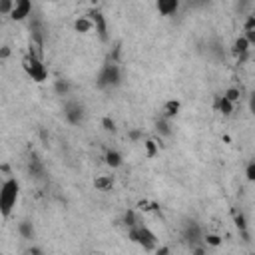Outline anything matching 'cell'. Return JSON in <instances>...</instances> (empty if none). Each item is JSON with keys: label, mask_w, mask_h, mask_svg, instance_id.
<instances>
[{"label": "cell", "mask_w": 255, "mask_h": 255, "mask_svg": "<svg viewBox=\"0 0 255 255\" xmlns=\"http://www.w3.org/2000/svg\"><path fill=\"white\" fill-rule=\"evenodd\" d=\"M94 187H96L98 191H108V189L114 187V177H112V175H98V177L94 179Z\"/></svg>", "instance_id": "4fadbf2b"}, {"label": "cell", "mask_w": 255, "mask_h": 255, "mask_svg": "<svg viewBox=\"0 0 255 255\" xmlns=\"http://www.w3.org/2000/svg\"><path fill=\"white\" fill-rule=\"evenodd\" d=\"M28 16H32V2H30V0H16V2H14V8H12V12H10V20L22 22V20H26Z\"/></svg>", "instance_id": "5b68a950"}, {"label": "cell", "mask_w": 255, "mask_h": 255, "mask_svg": "<svg viewBox=\"0 0 255 255\" xmlns=\"http://www.w3.org/2000/svg\"><path fill=\"white\" fill-rule=\"evenodd\" d=\"M22 68H24L26 76L30 80H34L36 84H42L48 80V68L44 66V60H38V58H32L26 54L22 58Z\"/></svg>", "instance_id": "3957f363"}, {"label": "cell", "mask_w": 255, "mask_h": 255, "mask_svg": "<svg viewBox=\"0 0 255 255\" xmlns=\"http://www.w3.org/2000/svg\"><path fill=\"white\" fill-rule=\"evenodd\" d=\"M96 255H102V253H96Z\"/></svg>", "instance_id": "cb8c5ba5"}, {"label": "cell", "mask_w": 255, "mask_h": 255, "mask_svg": "<svg viewBox=\"0 0 255 255\" xmlns=\"http://www.w3.org/2000/svg\"><path fill=\"white\" fill-rule=\"evenodd\" d=\"M245 177H247L249 181H253V179H255V161H249V163H247V169H245Z\"/></svg>", "instance_id": "44dd1931"}, {"label": "cell", "mask_w": 255, "mask_h": 255, "mask_svg": "<svg viewBox=\"0 0 255 255\" xmlns=\"http://www.w3.org/2000/svg\"><path fill=\"white\" fill-rule=\"evenodd\" d=\"M231 52H233V56H235L239 62H243V60L249 56V52H251V44H249V40H247V38L241 34L239 38H235Z\"/></svg>", "instance_id": "52a82bcc"}, {"label": "cell", "mask_w": 255, "mask_h": 255, "mask_svg": "<svg viewBox=\"0 0 255 255\" xmlns=\"http://www.w3.org/2000/svg\"><path fill=\"white\" fill-rule=\"evenodd\" d=\"M155 8H157L159 14H163V16H171V14L177 12L179 2H177V0H159V2L155 4Z\"/></svg>", "instance_id": "30bf717a"}, {"label": "cell", "mask_w": 255, "mask_h": 255, "mask_svg": "<svg viewBox=\"0 0 255 255\" xmlns=\"http://www.w3.org/2000/svg\"><path fill=\"white\" fill-rule=\"evenodd\" d=\"M223 98L235 106V104L241 100V90H239V88H227V90L223 92Z\"/></svg>", "instance_id": "e0dca14e"}, {"label": "cell", "mask_w": 255, "mask_h": 255, "mask_svg": "<svg viewBox=\"0 0 255 255\" xmlns=\"http://www.w3.org/2000/svg\"><path fill=\"white\" fill-rule=\"evenodd\" d=\"M56 90H58V92H60V94H62V92H64V94H66V92H68V84H66V82H62V80H60V82H58V84H56Z\"/></svg>", "instance_id": "7402d4cb"}, {"label": "cell", "mask_w": 255, "mask_h": 255, "mask_svg": "<svg viewBox=\"0 0 255 255\" xmlns=\"http://www.w3.org/2000/svg\"><path fill=\"white\" fill-rule=\"evenodd\" d=\"M179 108H181V104H179L177 100H167V102L163 104V108H161V116H163V120H171V118H175V116L179 114Z\"/></svg>", "instance_id": "8fae6325"}, {"label": "cell", "mask_w": 255, "mask_h": 255, "mask_svg": "<svg viewBox=\"0 0 255 255\" xmlns=\"http://www.w3.org/2000/svg\"><path fill=\"white\" fill-rule=\"evenodd\" d=\"M20 233H22L26 239H32V235H34L32 223H30V221H22V223H20Z\"/></svg>", "instance_id": "d6986e66"}, {"label": "cell", "mask_w": 255, "mask_h": 255, "mask_svg": "<svg viewBox=\"0 0 255 255\" xmlns=\"http://www.w3.org/2000/svg\"><path fill=\"white\" fill-rule=\"evenodd\" d=\"M183 239L189 243V247H195V245H201V231H199V225L197 223H187L185 231H183Z\"/></svg>", "instance_id": "ba28073f"}, {"label": "cell", "mask_w": 255, "mask_h": 255, "mask_svg": "<svg viewBox=\"0 0 255 255\" xmlns=\"http://www.w3.org/2000/svg\"><path fill=\"white\" fill-rule=\"evenodd\" d=\"M20 197V181L16 177H8L0 183V215L8 219Z\"/></svg>", "instance_id": "6da1fadb"}, {"label": "cell", "mask_w": 255, "mask_h": 255, "mask_svg": "<svg viewBox=\"0 0 255 255\" xmlns=\"http://www.w3.org/2000/svg\"><path fill=\"white\" fill-rule=\"evenodd\" d=\"M106 163H108L112 169L120 167V165H122V153H120V151H116V149L106 151Z\"/></svg>", "instance_id": "9a60e30c"}, {"label": "cell", "mask_w": 255, "mask_h": 255, "mask_svg": "<svg viewBox=\"0 0 255 255\" xmlns=\"http://www.w3.org/2000/svg\"><path fill=\"white\" fill-rule=\"evenodd\" d=\"M86 16L92 20V24H94V30L100 34V38H102V40H106V38H108V34H106V32H108V26H106V18H104L100 12H96V10L88 12Z\"/></svg>", "instance_id": "9c48e42d"}, {"label": "cell", "mask_w": 255, "mask_h": 255, "mask_svg": "<svg viewBox=\"0 0 255 255\" xmlns=\"http://www.w3.org/2000/svg\"><path fill=\"white\" fill-rule=\"evenodd\" d=\"M12 8H14L12 0H0V16H10Z\"/></svg>", "instance_id": "ffe728a7"}, {"label": "cell", "mask_w": 255, "mask_h": 255, "mask_svg": "<svg viewBox=\"0 0 255 255\" xmlns=\"http://www.w3.org/2000/svg\"><path fill=\"white\" fill-rule=\"evenodd\" d=\"M128 235H129V239H131L133 243H137V245L143 247L145 251H155V249L159 247L157 235H155L147 225H143V223H139V221H137L133 227L128 229Z\"/></svg>", "instance_id": "7a4b0ae2"}, {"label": "cell", "mask_w": 255, "mask_h": 255, "mask_svg": "<svg viewBox=\"0 0 255 255\" xmlns=\"http://www.w3.org/2000/svg\"><path fill=\"white\" fill-rule=\"evenodd\" d=\"M74 30L80 34H90V32H94V24L88 16H80L74 20Z\"/></svg>", "instance_id": "7c38bea8"}, {"label": "cell", "mask_w": 255, "mask_h": 255, "mask_svg": "<svg viewBox=\"0 0 255 255\" xmlns=\"http://www.w3.org/2000/svg\"><path fill=\"white\" fill-rule=\"evenodd\" d=\"M64 118L70 124H74V126L82 124V120H84V106L78 104V102H68L64 106Z\"/></svg>", "instance_id": "8992f818"}, {"label": "cell", "mask_w": 255, "mask_h": 255, "mask_svg": "<svg viewBox=\"0 0 255 255\" xmlns=\"http://www.w3.org/2000/svg\"><path fill=\"white\" fill-rule=\"evenodd\" d=\"M143 149H145V157H155L157 155V151H159V145L153 141V139H145L143 141Z\"/></svg>", "instance_id": "ac0fdd59"}, {"label": "cell", "mask_w": 255, "mask_h": 255, "mask_svg": "<svg viewBox=\"0 0 255 255\" xmlns=\"http://www.w3.org/2000/svg\"><path fill=\"white\" fill-rule=\"evenodd\" d=\"M104 126H106V129H108V131H114V129H116V124H114L110 118H106V120H104Z\"/></svg>", "instance_id": "603a6c76"}, {"label": "cell", "mask_w": 255, "mask_h": 255, "mask_svg": "<svg viewBox=\"0 0 255 255\" xmlns=\"http://www.w3.org/2000/svg\"><path fill=\"white\" fill-rule=\"evenodd\" d=\"M201 243L207 245V247H219V245L223 243V239H221L217 233H205L203 239H201Z\"/></svg>", "instance_id": "2e32d148"}, {"label": "cell", "mask_w": 255, "mask_h": 255, "mask_svg": "<svg viewBox=\"0 0 255 255\" xmlns=\"http://www.w3.org/2000/svg\"><path fill=\"white\" fill-rule=\"evenodd\" d=\"M120 78H122V72H120V66L116 62H108L100 76H98V86L100 88H112L116 84H120Z\"/></svg>", "instance_id": "277c9868"}, {"label": "cell", "mask_w": 255, "mask_h": 255, "mask_svg": "<svg viewBox=\"0 0 255 255\" xmlns=\"http://www.w3.org/2000/svg\"><path fill=\"white\" fill-rule=\"evenodd\" d=\"M215 108H217V112L223 114V116H231L233 110H235V106H233L231 102H227L223 96H217V100H215Z\"/></svg>", "instance_id": "5bb4252c"}]
</instances>
